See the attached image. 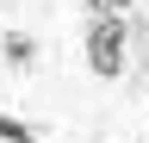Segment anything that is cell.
<instances>
[{"mask_svg": "<svg viewBox=\"0 0 149 143\" xmlns=\"http://www.w3.org/2000/svg\"><path fill=\"white\" fill-rule=\"evenodd\" d=\"M0 137H6V143H37V131L25 118H13V112H0Z\"/></svg>", "mask_w": 149, "mask_h": 143, "instance_id": "cell-2", "label": "cell"}, {"mask_svg": "<svg viewBox=\"0 0 149 143\" xmlns=\"http://www.w3.org/2000/svg\"><path fill=\"white\" fill-rule=\"evenodd\" d=\"M130 6H137V0H87V13H93V19H124Z\"/></svg>", "mask_w": 149, "mask_h": 143, "instance_id": "cell-3", "label": "cell"}, {"mask_svg": "<svg viewBox=\"0 0 149 143\" xmlns=\"http://www.w3.org/2000/svg\"><path fill=\"white\" fill-rule=\"evenodd\" d=\"M124 38H130L124 19H87V68L100 81H112L124 68Z\"/></svg>", "mask_w": 149, "mask_h": 143, "instance_id": "cell-1", "label": "cell"}]
</instances>
